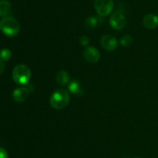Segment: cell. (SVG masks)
Segmentation results:
<instances>
[{"label": "cell", "instance_id": "6da1fadb", "mask_svg": "<svg viewBox=\"0 0 158 158\" xmlns=\"http://www.w3.org/2000/svg\"><path fill=\"white\" fill-rule=\"evenodd\" d=\"M69 94L65 89H57L51 94L49 103L51 106L57 110L66 108L69 102Z\"/></svg>", "mask_w": 158, "mask_h": 158}, {"label": "cell", "instance_id": "2e32d148", "mask_svg": "<svg viewBox=\"0 0 158 158\" xmlns=\"http://www.w3.org/2000/svg\"><path fill=\"white\" fill-rule=\"evenodd\" d=\"M89 42V38H88L87 37H86V36H83V37L80 39V43H81L82 46H86V45H88Z\"/></svg>", "mask_w": 158, "mask_h": 158}, {"label": "cell", "instance_id": "3957f363", "mask_svg": "<svg viewBox=\"0 0 158 158\" xmlns=\"http://www.w3.org/2000/svg\"><path fill=\"white\" fill-rule=\"evenodd\" d=\"M12 78L19 85H26L31 78V70L25 64H19L13 68Z\"/></svg>", "mask_w": 158, "mask_h": 158}, {"label": "cell", "instance_id": "ac0fdd59", "mask_svg": "<svg viewBox=\"0 0 158 158\" xmlns=\"http://www.w3.org/2000/svg\"><path fill=\"white\" fill-rule=\"evenodd\" d=\"M4 70H5L4 61H3V60H2L1 59H0V75L2 74V72L4 71Z\"/></svg>", "mask_w": 158, "mask_h": 158}, {"label": "cell", "instance_id": "30bf717a", "mask_svg": "<svg viewBox=\"0 0 158 158\" xmlns=\"http://www.w3.org/2000/svg\"><path fill=\"white\" fill-rule=\"evenodd\" d=\"M56 81L60 85H67L69 81V75L66 71H60L56 75Z\"/></svg>", "mask_w": 158, "mask_h": 158}, {"label": "cell", "instance_id": "8992f818", "mask_svg": "<svg viewBox=\"0 0 158 158\" xmlns=\"http://www.w3.org/2000/svg\"><path fill=\"white\" fill-rule=\"evenodd\" d=\"M100 44H101L102 47L104 48L105 50L109 51L114 50L117 46V40L114 36L111 35H104L102 37L101 40H100Z\"/></svg>", "mask_w": 158, "mask_h": 158}, {"label": "cell", "instance_id": "d6986e66", "mask_svg": "<svg viewBox=\"0 0 158 158\" xmlns=\"http://www.w3.org/2000/svg\"><path fill=\"white\" fill-rule=\"evenodd\" d=\"M134 158H138V157H134Z\"/></svg>", "mask_w": 158, "mask_h": 158}, {"label": "cell", "instance_id": "7c38bea8", "mask_svg": "<svg viewBox=\"0 0 158 158\" xmlns=\"http://www.w3.org/2000/svg\"><path fill=\"white\" fill-rule=\"evenodd\" d=\"M97 24V20L94 16H89L85 21V27L87 29L90 30V29H94Z\"/></svg>", "mask_w": 158, "mask_h": 158}, {"label": "cell", "instance_id": "4fadbf2b", "mask_svg": "<svg viewBox=\"0 0 158 158\" xmlns=\"http://www.w3.org/2000/svg\"><path fill=\"white\" fill-rule=\"evenodd\" d=\"M68 89H69V91H70V92L74 93V94H79L80 91H82L80 86V84L77 81H73L69 83V86H68Z\"/></svg>", "mask_w": 158, "mask_h": 158}, {"label": "cell", "instance_id": "ba28073f", "mask_svg": "<svg viewBox=\"0 0 158 158\" xmlns=\"http://www.w3.org/2000/svg\"><path fill=\"white\" fill-rule=\"evenodd\" d=\"M29 94V89L26 87H20L14 90L12 98L17 102H23L26 100Z\"/></svg>", "mask_w": 158, "mask_h": 158}, {"label": "cell", "instance_id": "52a82bcc", "mask_svg": "<svg viewBox=\"0 0 158 158\" xmlns=\"http://www.w3.org/2000/svg\"><path fill=\"white\" fill-rule=\"evenodd\" d=\"M84 57L89 63L94 64L99 61L100 57V51L94 46H88L83 51Z\"/></svg>", "mask_w": 158, "mask_h": 158}, {"label": "cell", "instance_id": "8fae6325", "mask_svg": "<svg viewBox=\"0 0 158 158\" xmlns=\"http://www.w3.org/2000/svg\"><path fill=\"white\" fill-rule=\"evenodd\" d=\"M12 5L9 0H0V16L5 17L10 12Z\"/></svg>", "mask_w": 158, "mask_h": 158}, {"label": "cell", "instance_id": "277c9868", "mask_svg": "<svg viewBox=\"0 0 158 158\" xmlns=\"http://www.w3.org/2000/svg\"><path fill=\"white\" fill-rule=\"evenodd\" d=\"M114 7L113 0H95L94 8L97 13L101 16H106L112 12Z\"/></svg>", "mask_w": 158, "mask_h": 158}, {"label": "cell", "instance_id": "5b68a950", "mask_svg": "<svg viewBox=\"0 0 158 158\" xmlns=\"http://www.w3.org/2000/svg\"><path fill=\"white\" fill-rule=\"evenodd\" d=\"M110 23L115 29H122L125 27L127 23L126 18L121 12H117L113 14L110 18Z\"/></svg>", "mask_w": 158, "mask_h": 158}, {"label": "cell", "instance_id": "7a4b0ae2", "mask_svg": "<svg viewBox=\"0 0 158 158\" xmlns=\"http://www.w3.org/2000/svg\"><path fill=\"white\" fill-rule=\"evenodd\" d=\"M0 29L9 37H15L20 30L18 20L12 16H6L0 21Z\"/></svg>", "mask_w": 158, "mask_h": 158}, {"label": "cell", "instance_id": "9a60e30c", "mask_svg": "<svg viewBox=\"0 0 158 158\" xmlns=\"http://www.w3.org/2000/svg\"><path fill=\"white\" fill-rule=\"evenodd\" d=\"M133 43V38L130 35H125L124 37H123L120 40V43H121L122 46H125V47H127L130 46Z\"/></svg>", "mask_w": 158, "mask_h": 158}, {"label": "cell", "instance_id": "9c48e42d", "mask_svg": "<svg viewBox=\"0 0 158 158\" xmlns=\"http://www.w3.org/2000/svg\"><path fill=\"white\" fill-rule=\"evenodd\" d=\"M143 24L147 29H155L158 26V16L154 14H148L143 17Z\"/></svg>", "mask_w": 158, "mask_h": 158}, {"label": "cell", "instance_id": "5bb4252c", "mask_svg": "<svg viewBox=\"0 0 158 158\" xmlns=\"http://www.w3.org/2000/svg\"><path fill=\"white\" fill-rule=\"evenodd\" d=\"M12 57V53L9 49H2L0 51V59L3 61H8Z\"/></svg>", "mask_w": 158, "mask_h": 158}, {"label": "cell", "instance_id": "e0dca14e", "mask_svg": "<svg viewBox=\"0 0 158 158\" xmlns=\"http://www.w3.org/2000/svg\"><path fill=\"white\" fill-rule=\"evenodd\" d=\"M0 158H9L7 151L2 147H0Z\"/></svg>", "mask_w": 158, "mask_h": 158}]
</instances>
